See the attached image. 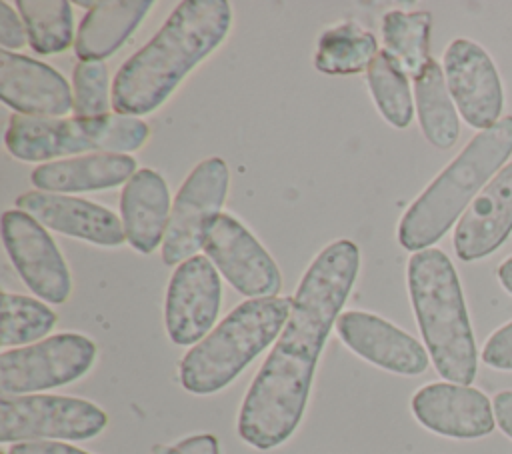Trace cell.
Returning <instances> with one entry per match:
<instances>
[{
	"label": "cell",
	"mask_w": 512,
	"mask_h": 454,
	"mask_svg": "<svg viewBox=\"0 0 512 454\" xmlns=\"http://www.w3.org/2000/svg\"><path fill=\"white\" fill-rule=\"evenodd\" d=\"M358 266V246L336 240L304 272L280 338L240 406L238 434L246 444L270 450L294 434L306 410L318 356L356 282Z\"/></svg>",
	"instance_id": "obj_1"
},
{
	"label": "cell",
	"mask_w": 512,
	"mask_h": 454,
	"mask_svg": "<svg viewBox=\"0 0 512 454\" xmlns=\"http://www.w3.org/2000/svg\"><path fill=\"white\" fill-rule=\"evenodd\" d=\"M230 24L226 0L180 2L164 26L118 68L114 112L138 118L160 108L182 78L224 42Z\"/></svg>",
	"instance_id": "obj_2"
},
{
	"label": "cell",
	"mask_w": 512,
	"mask_h": 454,
	"mask_svg": "<svg viewBox=\"0 0 512 454\" xmlns=\"http://www.w3.org/2000/svg\"><path fill=\"white\" fill-rule=\"evenodd\" d=\"M510 154L512 116H504L492 128L478 132L410 204L398 224V242L410 252L436 244L500 172Z\"/></svg>",
	"instance_id": "obj_3"
},
{
	"label": "cell",
	"mask_w": 512,
	"mask_h": 454,
	"mask_svg": "<svg viewBox=\"0 0 512 454\" xmlns=\"http://www.w3.org/2000/svg\"><path fill=\"white\" fill-rule=\"evenodd\" d=\"M410 302L438 374L468 386L476 376V344L464 294L450 258L438 248L408 260Z\"/></svg>",
	"instance_id": "obj_4"
},
{
	"label": "cell",
	"mask_w": 512,
	"mask_h": 454,
	"mask_svg": "<svg viewBox=\"0 0 512 454\" xmlns=\"http://www.w3.org/2000/svg\"><path fill=\"white\" fill-rule=\"evenodd\" d=\"M292 300L268 296L240 302L180 360L184 390L206 396L226 388L282 332Z\"/></svg>",
	"instance_id": "obj_5"
},
{
	"label": "cell",
	"mask_w": 512,
	"mask_h": 454,
	"mask_svg": "<svg viewBox=\"0 0 512 454\" xmlns=\"http://www.w3.org/2000/svg\"><path fill=\"white\" fill-rule=\"evenodd\" d=\"M150 128L144 120L122 114L98 118H32L14 114L4 132L8 152L22 162L98 152L128 154L142 148Z\"/></svg>",
	"instance_id": "obj_6"
},
{
	"label": "cell",
	"mask_w": 512,
	"mask_h": 454,
	"mask_svg": "<svg viewBox=\"0 0 512 454\" xmlns=\"http://www.w3.org/2000/svg\"><path fill=\"white\" fill-rule=\"evenodd\" d=\"M108 418L90 400L54 394L0 396V442L88 440Z\"/></svg>",
	"instance_id": "obj_7"
},
{
	"label": "cell",
	"mask_w": 512,
	"mask_h": 454,
	"mask_svg": "<svg viewBox=\"0 0 512 454\" xmlns=\"http://www.w3.org/2000/svg\"><path fill=\"white\" fill-rule=\"evenodd\" d=\"M228 194V166L212 156L186 176L174 202L162 242V262L178 266L204 248L208 232Z\"/></svg>",
	"instance_id": "obj_8"
},
{
	"label": "cell",
	"mask_w": 512,
	"mask_h": 454,
	"mask_svg": "<svg viewBox=\"0 0 512 454\" xmlns=\"http://www.w3.org/2000/svg\"><path fill=\"white\" fill-rule=\"evenodd\" d=\"M96 360V344L76 332L54 334L0 354L2 396H24L82 378Z\"/></svg>",
	"instance_id": "obj_9"
},
{
	"label": "cell",
	"mask_w": 512,
	"mask_h": 454,
	"mask_svg": "<svg viewBox=\"0 0 512 454\" xmlns=\"http://www.w3.org/2000/svg\"><path fill=\"white\" fill-rule=\"evenodd\" d=\"M222 302V282L208 256H192L170 276L164 322L168 338L178 346H192L206 338Z\"/></svg>",
	"instance_id": "obj_10"
},
{
	"label": "cell",
	"mask_w": 512,
	"mask_h": 454,
	"mask_svg": "<svg viewBox=\"0 0 512 454\" xmlns=\"http://www.w3.org/2000/svg\"><path fill=\"white\" fill-rule=\"evenodd\" d=\"M4 248L24 280V284L42 300L62 304L68 300L72 280L64 256L46 228L22 210L2 214Z\"/></svg>",
	"instance_id": "obj_11"
},
{
	"label": "cell",
	"mask_w": 512,
	"mask_h": 454,
	"mask_svg": "<svg viewBox=\"0 0 512 454\" xmlns=\"http://www.w3.org/2000/svg\"><path fill=\"white\" fill-rule=\"evenodd\" d=\"M204 252L224 278L244 296H278L282 276L274 258L232 214L222 212L212 224Z\"/></svg>",
	"instance_id": "obj_12"
},
{
	"label": "cell",
	"mask_w": 512,
	"mask_h": 454,
	"mask_svg": "<svg viewBox=\"0 0 512 454\" xmlns=\"http://www.w3.org/2000/svg\"><path fill=\"white\" fill-rule=\"evenodd\" d=\"M442 62L448 92L464 122L480 132L492 128L502 114L504 90L490 54L468 38H456Z\"/></svg>",
	"instance_id": "obj_13"
},
{
	"label": "cell",
	"mask_w": 512,
	"mask_h": 454,
	"mask_svg": "<svg viewBox=\"0 0 512 454\" xmlns=\"http://www.w3.org/2000/svg\"><path fill=\"white\" fill-rule=\"evenodd\" d=\"M0 98L32 118H62L74 108L72 90L58 70L10 50H0Z\"/></svg>",
	"instance_id": "obj_14"
},
{
	"label": "cell",
	"mask_w": 512,
	"mask_h": 454,
	"mask_svg": "<svg viewBox=\"0 0 512 454\" xmlns=\"http://www.w3.org/2000/svg\"><path fill=\"white\" fill-rule=\"evenodd\" d=\"M336 330L352 352L384 370L416 376L428 368L424 346L376 314L362 310L342 312L336 320Z\"/></svg>",
	"instance_id": "obj_15"
},
{
	"label": "cell",
	"mask_w": 512,
	"mask_h": 454,
	"mask_svg": "<svg viewBox=\"0 0 512 454\" xmlns=\"http://www.w3.org/2000/svg\"><path fill=\"white\" fill-rule=\"evenodd\" d=\"M416 420L442 436L480 438L494 430L490 400L476 388L450 382H432L412 396Z\"/></svg>",
	"instance_id": "obj_16"
},
{
	"label": "cell",
	"mask_w": 512,
	"mask_h": 454,
	"mask_svg": "<svg viewBox=\"0 0 512 454\" xmlns=\"http://www.w3.org/2000/svg\"><path fill=\"white\" fill-rule=\"evenodd\" d=\"M16 208L50 230L98 246H120L126 240L122 220L112 210L84 198L30 190L16 198Z\"/></svg>",
	"instance_id": "obj_17"
},
{
	"label": "cell",
	"mask_w": 512,
	"mask_h": 454,
	"mask_svg": "<svg viewBox=\"0 0 512 454\" xmlns=\"http://www.w3.org/2000/svg\"><path fill=\"white\" fill-rule=\"evenodd\" d=\"M512 232V162L504 166L472 200L454 230L460 260L472 262L492 254Z\"/></svg>",
	"instance_id": "obj_18"
},
{
	"label": "cell",
	"mask_w": 512,
	"mask_h": 454,
	"mask_svg": "<svg viewBox=\"0 0 512 454\" xmlns=\"http://www.w3.org/2000/svg\"><path fill=\"white\" fill-rule=\"evenodd\" d=\"M170 212L166 180L152 168L136 170L120 194V214L128 244L140 254L154 252L164 242Z\"/></svg>",
	"instance_id": "obj_19"
},
{
	"label": "cell",
	"mask_w": 512,
	"mask_h": 454,
	"mask_svg": "<svg viewBox=\"0 0 512 454\" xmlns=\"http://www.w3.org/2000/svg\"><path fill=\"white\" fill-rule=\"evenodd\" d=\"M136 170V160L128 154H84L36 166L30 182L54 194L94 192L126 184Z\"/></svg>",
	"instance_id": "obj_20"
},
{
	"label": "cell",
	"mask_w": 512,
	"mask_h": 454,
	"mask_svg": "<svg viewBox=\"0 0 512 454\" xmlns=\"http://www.w3.org/2000/svg\"><path fill=\"white\" fill-rule=\"evenodd\" d=\"M152 0H104L80 20L74 52L82 62H104L138 28L152 8Z\"/></svg>",
	"instance_id": "obj_21"
},
{
	"label": "cell",
	"mask_w": 512,
	"mask_h": 454,
	"mask_svg": "<svg viewBox=\"0 0 512 454\" xmlns=\"http://www.w3.org/2000/svg\"><path fill=\"white\" fill-rule=\"evenodd\" d=\"M414 94L418 122L426 140L440 150L452 148L460 134V122L456 104L446 86L444 70L434 58L414 80Z\"/></svg>",
	"instance_id": "obj_22"
},
{
	"label": "cell",
	"mask_w": 512,
	"mask_h": 454,
	"mask_svg": "<svg viewBox=\"0 0 512 454\" xmlns=\"http://www.w3.org/2000/svg\"><path fill=\"white\" fill-rule=\"evenodd\" d=\"M376 36L358 22H344L320 34L314 66L328 76H348L368 70L378 54Z\"/></svg>",
	"instance_id": "obj_23"
},
{
	"label": "cell",
	"mask_w": 512,
	"mask_h": 454,
	"mask_svg": "<svg viewBox=\"0 0 512 454\" xmlns=\"http://www.w3.org/2000/svg\"><path fill=\"white\" fill-rule=\"evenodd\" d=\"M430 28L432 14L428 10H390L382 18L384 50L412 80H416L432 60Z\"/></svg>",
	"instance_id": "obj_24"
},
{
	"label": "cell",
	"mask_w": 512,
	"mask_h": 454,
	"mask_svg": "<svg viewBox=\"0 0 512 454\" xmlns=\"http://www.w3.org/2000/svg\"><path fill=\"white\" fill-rule=\"evenodd\" d=\"M16 8L38 54H58L72 44L74 18L68 0H18Z\"/></svg>",
	"instance_id": "obj_25"
},
{
	"label": "cell",
	"mask_w": 512,
	"mask_h": 454,
	"mask_svg": "<svg viewBox=\"0 0 512 454\" xmlns=\"http://www.w3.org/2000/svg\"><path fill=\"white\" fill-rule=\"evenodd\" d=\"M366 80L384 120L394 128H406L414 116V102L408 76L398 62L386 50H380L366 70Z\"/></svg>",
	"instance_id": "obj_26"
},
{
	"label": "cell",
	"mask_w": 512,
	"mask_h": 454,
	"mask_svg": "<svg viewBox=\"0 0 512 454\" xmlns=\"http://www.w3.org/2000/svg\"><path fill=\"white\" fill-rule=\"evenodd\" d=\"M56 324V314L44 304L24 294L2 292L0 344L22 346L46 336Z\"/></svg>",
	"instance_id": "obj_27"
},
{
	"label": "cell",
	"mask_w": 512,
	"mask_h": 454,
	"mask_svg": "<svg viewBox=\"0 0 512 454\" xmlns=\"http://www.w3.org/2000/svg\"><path fill=\"white\" fill-rule=\"evenodd\" d=\"M74 116L98 118L110 110V74L106 62H78L72 72Z\"/></svg>",
	"instance_id": "obj_28"
},
{
	"label": "cell",
	"mask_w": 512,
	"mask_h": 454,
	"mask_svg": "<svg viewBox=\"0 0 512 454\" xmlns=\"http://www.w3.org/2000/svg\"><path fill=\"white\" fill-rule=\"evenodd\" d=\"M482 360L498 370H512V322L498 328L482 348Z\"/></svg>",
	"instance_id": "obj_29"
},
{
	"label": "cell",
	"mask_w": 512,
	"mask_h": 454,
	"mask_svg": "<svg viewBox=\"0 0 512 454\" xmlns=\"http://www.w3.org/2000/svg\"><path fill=\"white\" fill-rule=\"evenodd\" d=\"M26 26L10 8L8 2H0V44L2 50H18L26 44Z\"/></svg>",
	"instance_id": "obj_30"
},
{
	"label": "cell",
	"mask_w": 512,
	"mask_h": 454,
	"mask_svg": "<svg viewBox=\"0 0 512 454\" xmlns=\"http://www.w3.org/2000/svg\"><path fill=\"white\" fill-rule=\"evenodd\" d=\"M154 454H220V448L212 434H196L170 446H156Z\"/></svg>",
	"instance_id": "obj_31"
},
{
	"label": "cell",
	"mask_w": 512,
	"mask_h": 454,
	"mask_svg": "<svg viewBox=\"0 0 512 454\" xmlns=\"http://www.w3.org/2000/svg\"><path fill=\"white\" fill-rule=\"evenodd\" d=\"M4 454H90L86 450H80L76 446L64 444V442H50V440H40V442H18L8 448Z\"/></svg>",
	"instance_id": "obj_32"
},
{
	"label": "cell",
	"mask_w": 512,
	"mask_h": 454,
	"mask_svg": "<svg viewBox=\"0 0 512 454\" xmlns=\"http://www.w3.org/2000/svg\"><path fill=\"white\" fill-rule=\"evenodd\" d=\"M494 418L502 432H506L512 438V390L498 392L494 396Z\"/></svg>",
	"instance_id": "obj_33"
},
{
	"label": "cell",
	"mask_w": 512,
	"mask_h": 454,
	"mask_svg": "<svg viewBox=\"0 0 512 454\" xmlns=\"http://www.w3.org/2000/svg\"><path fill=\"white\" fill-rule=\"evenodd\" d=\"M498 278H500V284L512 294V256L506 258L500 268H498Z\"/></svg>",
	"instance_id": "obj_34"
}]
</instances>
